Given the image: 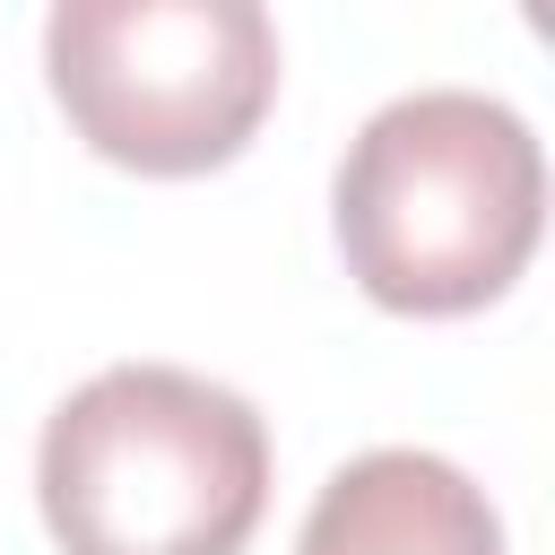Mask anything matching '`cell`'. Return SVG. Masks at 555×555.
<instances>
[{"label": "cell", "instance_id": "cell-1", "mask_svg": "<svg viewBox=\"0 0 555 555\" xmlns=\"http://www.w3.org/2000/svg\"><path fill=\"white\" fill-rule=\"evenodd\" d=\"M546 225L538 130L486 87L390 95L338 156V251L390 312L494 304Z\"/></svg>", "mask_w": 555, "mask_h": 555}, {"label": "cell", "instance_id": "cell-3", "mask_svg": "<svg viewBox=\"0 0 555 555\" xmlns=\"http://www.w3.org/2000/svg\"><path fill=\"white\" fill-rule=\"evenodd\" d=\"M43 69L95 156L208 173L278 95V26L260 0H61L43 17Z\"/></svg>", "mask_w": 555, "mask_h": 555}, {"label": "cell", "instance_id": "cell-2", "mask_svg": "<svg viewBox=\"0 0 555 555\" xmlns=\"http://www.w3.org/2000/svg\"><path fill=\"white\" fill-rule=\"evenodd\" d=\"M43 529L61 555H243L269 503V425L182 364H104L43 416Z\"/></svg>", "mask_w": 555, "mask_h": 555}, {"label": "cell", "instance_id": "cell-4", "mask_svg": "<svg viewBox=\"0 0 555 555\" xmlns=\"http://www.w3.org/2000/svg\"><path fill=\"white\" fill-rule=\"evenodd\" d=\"M295 555H503V520L468 468L390 442L312 494Z\"/></svg>", "mask_w": 555, "mask_h": 555}]
</instances>
